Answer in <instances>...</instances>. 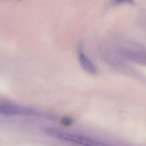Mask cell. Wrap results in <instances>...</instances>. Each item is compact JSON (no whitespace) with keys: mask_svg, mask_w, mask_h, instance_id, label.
I'll return each mask as SVG.
<instances>
[{"mask_svg":"<svg viewBox=\"0 0 146 146\" xmlns=\"http://www.w3.org/2000/svg\"><path fill=\"white\" fill-rule=\"evenodd\" d=\"M44 132L53 137L77 143L83 146H115L112 144L99 141L97 140L76 134L64 132L52 128H46Z\"/></svg>","mask_w":146,"mask_h":146,"instance_id":"cell-1","label":"cell"},{"mask_svg":"<svg viewBox=\"0 0 146 146\" xmlns=\"http://www.w3.org/2000/svg\"><path fill=\"white\" fill-rule=\"evenodd\" d=\"M0 113L5 115H30L40 116L50 118L53 117L30 108L18 106L15 104L5 103L1 105Z\"/></svg>","mask_w":146,"mask_h":146,"instance_id":"cell-2","label":"cell"},{"mask_svg":"<svg viewBox=\"0 0 146 146\" xmlns=\"http://www.w3.org/2000/svg\"><path fill=\"white\" fill-rule=\"evenodd\" d=\"M82 48L81 45H78V51L79 53V62L81 66L88 73L92 75H96L98 72L96 67L88 58H87L81 52Z\"/></svg>","mask_w":146,"mask_h":146,"instance_id":"cell-3","label":"cell"},{"mask_svg":"<svg viewBox=\"0 0 146 146\" xmlns=\"http://www.w3.org/2000/svg\"><path fill=\"white\" fill-rule=\"evenodd\" d=\"M74 120L69 117H64L61 119V123L63 125L65 126H70L73 124Z\"/></svg>","mask_w":146,"mask_h":146,"instance_id":"cell-4","label":"cell"}]
</instances>
